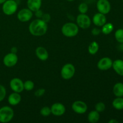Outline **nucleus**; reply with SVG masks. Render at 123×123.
<instances>
[{"mask_svg":"<svg viewBox=\"0 0 123 123\" xmlns=\"http://www.w3.org/2000/svg\"><path fill=\"white\" fill-rule=\"evenodd\" d=\"M10 86L13 92L20 93L24 90V82L18 78H13L10 82Z\"/></svg>","mask_w":123,"mask_h":123,"instance_id":"nucleus-9","label":"nucleus"},{"mask_svg":"<svg viewBox=\"0 0 123 123\" xmlns=\"http://www.w3.org/2000/svg\"><path fill=\"white\" fill-rule=\"evenodd\" d=\"M76 23L79 28L87 29L91 26V20L87 14L80 13L76 18Z\"/></svg>","mask_w":123,"mask_h":123,"instance_id":"nucleus-6","label":"nucleus"},{"mask_svg":"<svg viewBox=\"0 0 123 123\" xmlns=\"http://www.w3.org/2000/svg\"><path fill=\"white\" fill-rule=\"evenodd\" d=\"M106 109V106L103 102H98L95 105V110L98 112H102Z\"/></svg>","mask_w":123,"mask_h":123,"instance_id":"nucleus-28","label":"nucleus"},{"mask_svg":"<svg viewBox=\"0 0 123 123\" xmlns=\"http://www.w3.org/2000/svg\"><path fill=\"white\" fill-rule=\"evenodd\" d=\"M75 72V67L72 64H66L62 66V68H61V78L64 80H69L74 76Z\"/></svg>","mask_w":123,"mask_h":123,"instance_id":"nucleus-5","label":"nucleus"},{"mask_svg":"<svg viewBox=\"0 0 123 123\" xmlns=\"http://www.w3.org/2000/svg\"><path fill=\"white\" fill-rule=\"evenodd\" d=\"M78 10L79 13L82 14H86L88 10V6L85 2H81L78 6Z\"/></svg>","mask_w":123,"mask_h":123,"instance_id":"nucleus-26","label":"nucleus"},{"mask_svg":"<svg viewBox=\"0 0 123 123\" xmlns=\"http://www.w3.org/2000/svg\"><path fill=\"white\" fill-rule=\"evenodd\" d=\"M109 123H118V121H117V120H115V119H111V120H109L108 121Z\"/></svg>","mask_w":123,"mask_h":123,"instance_id":"nucleus-35","label":"nucleus"},{"mask_svg":"<svg viewBox=\"0 0 123 123\" xmlns=\"http://www.w3.org/2000/svg\"><path fill=\"white\" fill-rule=\"evenodd\" d=\"M92 21L96 26L101 27L106 23V18L105 14L98 12L93 16Z\"/></svg>","mask_w":123,"mask_h":123,"instance_id":"nucleus-14","label":"nucleus"},{"mask_svg":"<svg viewBox=\"0 0 123 123\" xmlns=\"http://www.w3.org/2000/svg\"><path fill=\"white\" fill-rule=\"evenodd\" d=\"M101 32L105 35H108L111 33L114 28V25L112 23H106L102 26Z\"/></svg>","mask_w":123,"mask_h":123,"instance_id":"nucleus-22","label":"nucleus"},{"mask_svg":"<svg viewBox=\"0 0 123 123\" xmlns=\"http://www.w3.org/2000/svg\"><path fill=\"white\" fill-rule=\"evenodd\" d=\"M113 69L118 75L123 76V60H116L113 62L112 67Z\"/></svg>","mask_w":123,"mask_h":123,"instance_id":"nucleus-18","label":"nucleus"},{"mask_svg":"<svg viewBox=\"0 0 123 123\" xmlns=\"http://www.w3.org/2000/svg\"><path fill=\"white\" fill-rule=\"evenodd\" d=\"M113 92L117 97H123V83L118 82L113 87Z\"/></svg>","mask_w":123,"mask_h":123,"instance_id":"nucleus-19","label":"nucleus"},{"mask_svg":"<svg viewBox=\"0 0 123 123\" xmlns=\"http://www.w3.org/2000/svg\"><path fill=\"white\" fill-rule=\"evenodd\" d=\"M18 61V56L16 54L8 53L4 56L3 58V63L6 67H12L16 66Z\"/></svg>","mask_w":123,"mask_h":123,"instance_id":"nucleus-10","label":"nucleus"},{"mask_svg":"<svg viewBox=\"0 0 123 123\" xmlns=\"http://www.w3.org/2000/svg\"><path fill=\"white\" fill-rule=\"evenodd\" d=\"M6 88L2 85H0V102H2L6 96Z\"/></svg>","mask_w":123,"mask_h":123,"instance_id":"nucleus-29","label":"nucleus"},{"mask_svg":"<svg viewBox=\"0 0 123 123\" xmlns=\"http://www.w3.org/2000/svg\"><path fill=\"white\" fill-rule=\"evenodd\" d=\"M14 1H20V0H14Z\"/></svg>","mask_w":123,"mask_h":123,"instance_id":"nucleus-39","label":"nucleus"},{"mask_svg":"<svg viewBox=\"0 0 123 123\" xmlns=\"http://www.w3.org/2000/svg\"><path fill=\"white\" fill-rule=\"evenodd\" d=\"M119 49L121 50H123V43H120V45L119 46Z\"/></svg>","mask_w":123,"mask_h":123,"instance_id":"nucleus-36","label":"nucleus"},{"mask_svg":"<svg viewBox=\"0 0 123 123\" xmlns=\"http://www.w3.org/2000/svg\"><path fill=\"white\" fill-rule=\"evenodd\" d=\"M72 110L78 114H84L87 111L88 106L86 103L83 101L77 100L73 102L72 105Z\"/></svg>","mask_w":123,"mask_h":123,"instance_id":"nucleus-11","label":"nucleus"},{"mask_svg":"<svg viewBox=\"0 0 123 123\" xmlns=\"http://www.w3.org/2000/svg\"><path fill=\"white\" fill-rule=\"evenodd\" d=\"M14 117V111L11 107L5 106L0 108V123H7Z\"/></svg>","mask_w":123,"mask_h":123,"instance_id":"nucleus-3","label":"nucleus"},{"mask_svg":"<svg viewBox=\"0 0 123 123\" xmlns=\"http://www.w3.org/2000/svg\"><path fill=\"white\" fill-rule=\"evenodd\" d=\"M122 1H123V0H122Z\"/></svg>","mask_w":123,"mask_h":123,"instance_id":"nucleus-41","label":"nucleus"},{"mask_svg":"<svg viewBox=\"0 0 123 123\" xmlns=\"http://www.w3.org/2000/svg\"><path fill=\"white\" fill-rule=\"evenodd\" d=\"M51 114L55 116L60 117L63 115L66 111L65 106L61 103H55L50 107Z\"/></svg>","mask_w":123,"mask_h":123,"instance_id":"nucleus-13","label":"nucleus"},{"mask_svg":"<svg viewBox=\"0 0 123 123\" xmlns=\"http://www.w3.org/2000/svg\"><path fill=\"white\" fill-rule=\"evenodd\" d=\"M41 115L43 117H48L51 114V109L48 106H44L40 109V111Z\"/></svg>","mask_w":123,"mask_h":123,"instance_id":"nucleus-27","label":"nucleus"},{"mask_svg":"<svg viewBox=\"0 0 123 123\" xmlns=\"http://www.w3.org/2000/svg\"><path fill=\"white\" fill-rule=\"evenodd\" d=\"M18 7L17 1L14 0H7L2 4V12L6 15L10 16L16 12Z\"/></svg>","mask_w":123,"mask_h":123,"instance_id":"nucleus-4","label":"nucleus"},{"mask_svg":"<svg viewBox=\"0 0 123 123\" xmlns=\"http://www.w3.org/2000/svg\"><path fill=\"white\" fill-rule=\"evenodd\" d=\"M42 5V0H27V7L32 12L40 9Z\"/></svg>","mask_w":123,"mask_h":123,"instance_id":"nucleus-17","label":"nucleus"},{"mask_svg":"<svg viewBox=\"0 0 123 123\" xmlns=\"http://www.w3.org/2000/svg\"><path fill=\"white\" fill-rule=\"evenodd\" d=\"M61 32L67 37H75L79 32V26L73 22L66 23L61 28Z\"/></svg>","mask_w":123,"mask_h":123,"instance_id":"nucleus-2","label":"nucleus"},{"mask_svg":"<svg viewBox=\"0 0 123 123\" xmlns=\"http://www.w3.org/2000/svg\"><path fill=\"white\" fill-rule=\"evenodd\" d=\"M113 61L110 58L103 57L97 62V68L102 71H106L110 69L112 67Z\"/></svg>","mask_w":123,"mask_h":123,"instance_id":"nucleus-12","label":"nucleus"},{"mask_svg":"<svg viewBox=\"0 0 123 123\" xmlns=\"http://www.w3.org/2000/svg\"><path fill=\"white\" fill-rule=\"evenodd\" d=\"M100 33H101V30L98 28H97V27L93 28L92 29V30H91V34L94 36H98Z\"/></svg>","mask_w":123,"mask_h":123,"instance_id":"nucleus-32","label":"nucleus"},{"mask_svg":"<svg viewBox=\"0 0 123 123\" xmlns=\"http://www.w3.org/2000/svg\"><path fill=\"white\" fill-rule=\"evenodd\" d=\"M48 31V24L42 19L32 20L29 25V31L34 36L40 37L45 34Z\"/></svg>","mask_w":123,"mask_h":123,"instance_id":"nucleus-1","label":"nucleus"},{"mask_svg":"<svg viewBox=\"0 0 123 123\" xmlns=\"http://www.w3.org/2000/svg\"><path fill=\"white\" fill-rule=\"evenodd\" d=\"M98 50H99V44L97 42H95V41L91 42L89 45L88 48L89 54H91V55L96 54L98 52Z\"/></svg>","mask_w":123,"mask_h":123,"instance_id":"nucleus-21","label":"nucleus"},{"mask_svg":"<svg viewBox=\"0 0 123 123\" xmlns=\"http://www.w3.org/2000/svg\"><path fill=\"white\" fill-rule=\"evenodd\" d=\"M115 38L118 43H123V29H118L115 31Z\"/></svg>","mask_w":123,"mask_h":123,"instance_id":"nucleus-24","label":"nucleus"},{"mask_svg":"<svg viewBox=\"0 0 123 123\" xmlns=\"http://www.w3.org/2000/svg\"><path fill=\"white\" fill-rule=\"evenodd\" d=\"M6 1H7V0H0V4H2L4 2H6Z\"/></svg>","mask_w":123,"mask_h":123,"instance_id":"nucleus-37","label":"nucleus"},{"mask_svg":"<svg viewBox=\"0 0 123 123\" xmlns=\"http://www.w3.org/2000/svg\"><path fill=\"white\" fill-rule=\"evenodd\" d=\"M22 97L20 95V93L13 92L10 94L8 97V102L10 105L16 106L20 103L21 102Z\"/></svg>","mask_w":123,"mask_h":123,"instance_id":"nucleus-16","label":"nucleus"},{"mask_svg":"<svg viewBox=\"0 0 123 123\" xmlns=\"http://www.w3.org/2000/svg\"><path fill=\"white\" fill-rule=\"evenodd\" d=\"M33 16V13L28 8H25L21 9L17 14V17L19 21L22 22H26L30 21Z\"/></svg>","mask_w":123,"mask_h":123,"instance_id":"nucleus-7","label":"nucleus"},{"mask_svg":"<svg viewBox=\"0 0 123 123\" xmlns=\"http://www.w3.org/2000/svg\"><path fill=\"white\" fill-rule=\"evenodd\" d=\"M97 9L99 13L108 14L111 10V3L108 0H98L96 4Z\"/></svg>","mask_w":123,"mask_h":123,"instance_id":"nucleus-8","label":"nucleus"},{"mask_svg":"<svg viewBox=\"0 0 123 123\" xmlns=\"http://www.w3.org/2000/svg\"><path fill=\"white\" fill-rule=\"evenodd\" d=\"M46 92L45 89L44 88H39L36 90L34 92V96L37 97H40L43 96Z\"/></svg>","mask_w":123,"mask_h":123,"instance_id":"nucleus-30","label":"nucleus"},{"mask_svg":"<svg viewBox=\"0 0 123 123\" xmlns=\"http://www.w3.org/2000/svg\"><path fill=\"white\" fill-rule=\"evenodd\" d=\"M67 1H69V2H72V1H74V0H66Z\"/></svg>","mask_w":123,"mask_h":123,"instance_id":"nucleus-38","label":"nucleus"},{"mask_svg":"<svg viewBox=\"0 0 123 123\" xmlns=\"http://www.w3.org/2000/svg\"><path fill=\"white\" fill-rule=\"evenodd\" d=\"M88 121L91 123H96L100 120V114L96 110L92 111L88 115Z\"/></svg>","mask_w":123,"mask_h":123,"instance_id":"nucleus-20","label":"nucleus"},{"mask_svg":"<svg viewBox=\"0 0 123 123\" xmlns=\"http://www.w3.org/2000/svg\"><path fill=\"white\" fill-rule=\"evenodd\" d=\"M112 106L115 109L121 111L123 109V97H117L113 100Z\"/></svg>","mask_w":123,"mask_h":123,"instance_id":"nucleus-23","label":"nucleus"},{"mask_svg":"<svg viewBox=\"0 0 123 123\" xmlns=\"http://www.w3.org/2000/svg\"></svg>","mask_w":123,"mask_h":123,"instance_id":"nucleus-40","label":"nucleus"},{"mask_svg":"<svg viewBox=\"0 0 123 123\" xmlns=\"http://www.w3.org/2000/svg\"><path fill=\"white\" fill-rule=\"evenodd\" d=\"M10 51L11 52L14 53V54H16L17 51H18V48H17L16 47H13V48H11Z\"/></svg>","mask_w":123,"mask_h":123,"instance_id":"nucleus-34","label":"nucleus"},{"mask_svg":"<svg viewBox=\"0 0 123 123\" xmlns=\"http://www.w3.org/2000/svg\"><path fill=\"white\" fill-rule=\"evenodd\" d=\"M36 55L41 61H46L49 58V54L46 48L42 46H38L36 49Z\"/></svg>","mask_w":123,"mask_h":123,"instance_id":"nucleus-15","label":"nucleus"},{"mask_svg":"<svg viewBox=\"0 0 123 123\" xmlns=\"http://www.w3.org/2000/svg\"><path fill=\"white\" fill-rule=\"evenodd\" d=\"M34 13H35V16H36V18H37L38 19H41L42 16H43V12H42L40 9L38 10H37L36 12H35Z\"/></svg>","mask_w":123,"mask_h":123,"instance_id":"nucleus-33","label":"nucleus"},{"mask_svg":"<svg viewBox=\"0 0 123 123\" xmlns=\"http://www.w3.org/2000/svg\"><path fill=\"white\" fill-rule=\"evenodd\" d=\"M41 19H42L43 21L45 22L46 23L48 24V22H50V19H51V16H50V15L49 13H43V16H42Z\"/></svg>","mask_w":123,"mask_h":123,"instance_id":"nucleus-31","label":"nucleus"},{"mask_svg":"<svg viewBox=\"0 0 123 123\" xmlns=\"http://www.w3.org/2000/svg\"><path fill=\"white\" fill-rule=\"evenodd\" d=\"M24 90H25L26 91H32L34 88V83L31 80H26L25 82H24Z\"/></svg>","mask_w":123,"mask_h":123,"instance_id":"nucleus-25","label":"nucleus"}]
</instances>
